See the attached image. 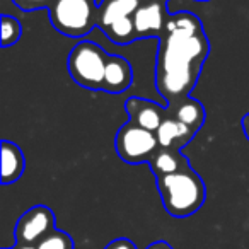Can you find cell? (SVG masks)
<instances>
[{
  "label": "cell",
  "instance_id": "1",
  "mask_svg": "<svg viewBox=\"0 0 249 249\" xmlns=\"http://www.w3.org/2000/svg\"><path fill=\"white\" fill-rule=\"evenodd\" d=\"M208 55V39L201 35L167 33L157 55V90L169 103L183 101L195 87L201 63Z\"/></svg>",
  "mask_w": 249,
  "mask_h": 249
},
{
  "label": "cell",
  "instance_id": "2",
  "mask_svg": "<svg viewBox=\"0 0 249 249\" xmlns=\"http://www.w3.org/2000/svg\"><path fill=\"white\" fill-rule=\"evenodd\" d=\"M162 207L171 217L184 218L196 213L205 203L207 188L190 166L166 176H157Z\"/></svg>",
  "mask_w": 249,
  "mask_h": 249
},
{
  "label": "cell",
  "instance_id": "3",
  "mask_svg": "<svg viewBox=\"0 0 249 249\" xmlns=\"http://www.w3.org/2000/svg\"><path fill=\"white\" fill-rule=\"evenodd\" d=\"M107 55L99 45L92 41H80L72 48L67 67L79 86L92 90H103Z\"/></svg>",
  "mask_w": 249,
  "mask_h": 249
},
{
  "label": "cell",
  "instance_id": "4",
  "mask_svg": "<svg viewBox=\"0 0 249 249\" xmlns=\"http://www.w3.org/2000/svg\"><path fill=\"white\" fill-rule=\"evenodd\" d=\"M94 5L90 0H55L50 5L53 28L70 38H82L97 22Z\"/></svg>",
  "mask_w": 249,
  "mask_h": 249
},
{
  "label": "cell",
  "instance_id": "5",
  "mask_svg": "<svg viewBox=\"0 0 249 249\" xmlns=\"http://www.w3.org/2000/svg\"><path fill=\"white\" fill-rule=\"evenodd\" d=\"M114 147L121 160L126 164L150 162L159 150V140L154 132L140 128L133 123L123 124L116 133Z\"/></svg>",
  "mask_w": 249,
  "mask_h": 249
},
{
  "label": "cell",
  "instance_id": "6",
  "mask_svg": "<svg viewBox=\"0 0 249 249\" xmlns=\"http://www.w3.org/2000/svg\"><path fill=\"white\" fill-rule=\"evenodd\" d=\"M55 224L56 217L52 208L45 207V205H36L19 217L14 229L16 242L36 246L43 237L55 231Z\"/></svg>",
  "mask_w": 249,
  "mask_h": 249
},
{
  "label": "cell",
  "instance_id": "7",
  "mask_svg": "<svg viewBox=\"0 0 249 249\" xmlns=\"http://www.w3.org/2000/svg\"><path fill=\"white\" fill-rule=\"evenodd\" d=\"M124 107L130 116V123L149 132L156 133L164 121V107L154 101L143 99V97H130L124 103Z\"/></svg>",
  "mask_w": 249,
  "mask_h": 249
},
{
  "label": "cell",
  "instance_id": "8",
  "mask_svg": "<svg viewBox=\"0 0 249 249\" xmlns=\"http://www.w3.org/2000/svg\"><path fill=\"white\" fill-rule=\"evenodd\" d=\"M133 70L128 60L123 56L109 55L107 56L106 73H104V86L103 90L109 94H121L132 86Z\"/></svg>",
  "mask_w": 249,
  "mask_h": 249
},
{
  "label": "cell",
  "instance_id": "9",
  "mask_svg": "<svg viewBox=\"0 0 249 249\" xmlns=\"http://www.w3.org/2000/svg\"><path fill=\"white\" fill-rule=\"evenodd\" d=\"M133 22H135L139 39L159 35L162 29H166L162 4L160 2H149L145 5H140L139 11L133 16Z\"/></svg>",
  "mask_w": 249,
  "mask_h": 249
},
{
  "label": "cell",
  "instance_id": "10",
  "mask_svg": "<svg viewBox=\"0 0 249 249\" xmlns=\"http://www.w3.org/2000/svg\"><path fill=\"white\" fill-rule=\"evenodd\" d=\"M140 5L142 0H104L97 7V26L104 31L120 19L133 18Z\"/></svg>",
  "mask_w": 249,
  "mask_h": 249
},
{
  "label": "cell",
  "instance_id": "11",
  "mask_svg": "<svg viewBox=\"0 0 249 249\" xmlns=\"http://www.w3.org/2000/svg\"><path fill=\"white\" fill-rule=\"evenodd\" d=\"M26 169V159L22 150L14 142H2V184H12L22 176Z\"/></svg>",
  "mask_w": 249,
  "mask_h": 249
},
{
  "label": "cell",
  "instance_id": "12",
  "mask_svg": "<svg viewBox=\"0 0 249 249\" xmlns=\"http://www.w3.org/2000/svg\"><path fill=\"white\" fill-rule=\"evenodd\" d=\"M156 135L162 149H178L183 143H186L195 135V132L181 121H178L176 118H167L162 121Z\"/></svg>",
  "mask_w": 249,
  "mask_h": 249
},
{
  "label": "cell",
  "instance_id": "13",
  "mask_svg": "<svg viewBox=\"0 0 249 249\" xmlns=\"http://www.w3.org/2000/svg\"><path fill=\"white\" fill-rule=\"evenodd\" d=\"M149 164H150V167H152L156 178L173 174V173H176V171L188 166L186 159H184L178 150H171V149L157 150V154L150 159Z\"/></svg>",
  "mask_w": 249,
  "mask_h": 249
},
{
  "label": "cell",
  "instance_id": "14",
  "mask_svg": "<svg viewBox=\"0 0 249 249\" xmlns=\"http://www.w3.org/2000/svg\"><path fill=\"white\" fill-rule=\"evenodd\" d=\"M176 120L181 121L183 124H186L188 128H191L196 133L198 128L205 121V109L201 106V103L191 99V97H184L183 101L178 103Z\"/></svg>",
  "mask_w": 249,
  "mask_h": 249
},
{
  "label": "cell",
  "instance_id": "15",
  "mask_svg": "<svg viewBox=\"0 0 249 249\" xmlns=\"http://www.w3.org/2000/svg\"><path fill=\"white\" fill-rule=\"evenodd\" d=\"M167 33H183V35H201V21L191 12H181V14L171 16L166 21Z\"/></svg>",
  "mask_w": 249,
  "mask_h": 249
},
{
  "label": "cell",
  "instance_id": "16",
  "mask_svg": "<svg viewBox=\"0 0 249 249\" xmlns=\"http://www.w3.org/2000/svg\"><path fill=\"white\" fill-rule=\"evenodd\" d=\"M104 33L109 36L111 41L118 43V45H128L133 39H139L137 38V29H135L133 18H124L113 22V24L104 29Z\"/></svg>",
  "mask_w": 249,
  "mask_h": 249
},
{
  "label": "cell",
  "instance_id": "17",
  "mask_svg": "<svg viewBox=\"0 0 249 249\" xmlns=\"http://www.w3.org/2000/svg\"><path fill=\"white\" fill-rule=\"evenodd\" d=\"M2 39H0V45L7 48V46H12L19 41L21 38V22L14 18V16H9V14H2Z\"/></svg>",
  "mask_w": 249,
  "mask_h": 249
},
{
  "label": "cell",
  "instance_id": "18",
  "mask_svg": "<svg viewBox=\"0 0 249 249\" xmlns=\"http://www.w3.org/2000/svg\"><path fill=\"white\" fill-rule=\"evenodd\" d=\"M38 249H73V239L70 234L63 231H55L50 232L46 237H43L41 241L36 244Z\"/></svg>",
  "mask_w": 249,
  "mask_h": 249
},
{
  "label": "cell",
  "instance_id": "19",
  "mask_svg": "<svg viewBox=\"0 0 249 249\" xmlns=\"http://www.w3.org/2000/svg\"><path fill=\"white\" fill-rule=\"evenodd\" d=\"M12 2L22 11H35L39 7H46L52 0H12Z\"/></svg>",
  "mask_w": 249,
  "mask_h": 249
},
{
  "label": "cell",
  "instance_id": "20",
  "mask_svg": "<svg viewBox=\"0 0 249 249\" xmlns=\"http://www.w3.org/2000/svg\"><path fill=\"white\" fill-rule=\"evenodd\" d=\"M104 249H139V248H137V246L133 244L130 239L120 237V239H114V241H111Z\"/></svg>",
  "mask_w": 249,
  "mask_h": 249
},
{
  "label": "cell",
  "instance_id": "21",
  "mask_svg": "<svg viewBox=\"0 0 249 249\" xmlns=\"http://www.w3.org/2000/svg\"><path fill=\"white\" fill-rule=\"evenodd\" d=\"M147 249H174L171 244H167L166 241H156L150 246H147Z\"/></svg>",
  "mask_w": 249,
  "mask_h": 249
},
{
  "label": "cell",
  "instance_id": "22",
  "mask_svg": "<svg viewBox=\"0 0 249 249\" xmlns=\"http://www.w3.org/2000/svg\"><path fill=\"white\" fill-rule=\"evenodd\" d=\"M241 126H242V132H244L246 139L249 140V113L246 114V116H242V120H241Z\"/></svg>",
  "mask_w": 249,
  "mask_h": 249
},
{
  "label": "cell",
  "instance_id": "23",
  "mask_svg": "<svg viewBox=\"0 0 249 249\" xmlns=\"http://www.w3.org/2000/svg\"><path fill=\"white\" fill-rule=\"evenodd\" d=\"M14 248L16 249H38L36 246H31V244H16Z\"/></svg>",
  "mask_w": 249,
  "mask_h": 249
},
{
  "label": "cell",
  "instance_id": "24",
  "mask_svg": "<svg viewBox=\"0 0 249 249\" xmlns=\"http://www.w3.org/2000/svg\"><path fill=\"white\" fill-rule=\"evenodd\" d=\"M103 2H104V0H94V4H96V9L99 7V5L103 4Z\"/></svg>",
  "mask_w": 249,
  "mask_h": 249
},
{
  "label": "cell",
  "instance_id": "25",
  "mask_svg": "<svg viewBox=\"0 0 249 249\" xmlns=\"http://www.w3.org/2000/svg\"><path fill=\"white\" fill-rule=\"evenodd\" d=\"M5 249H16V248H14V246H12V248H5Z\"/></svg>",
  "mask_w": 249,
  "mask_h": 249
}]
</instances>
